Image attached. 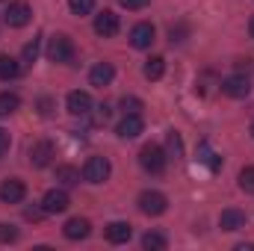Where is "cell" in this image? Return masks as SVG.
Wrapping results in <instances>:
<instances>
[{
	"label": "cell",
	"instance_id": "cell-5",
	"mask_svg": "<svg viewBox=\"0 0 254 251\" xmlns=\"http://www.w3.org/2000/svg\"><path fill=\"white\" fill-rule=\"evenodd\" d=\"M222 92L228 95V98H249L252 95V80H249V74H231V77H225L222 80Z\"/></svg>",
	"mask_w": 254,
	"mask_h": 251
},
{
	"label": "cell",
	"instance_id": "cell-7",
	"mask_svg": "<svg viewBox=\"0 0 254 251\" xmlns=\"http://www.w3.org/2000/svg\"><path fill=\"white\" fill-rule=\"evenodd\" d=\"M65 107H68V113L71 116H89L92 113V95L89 92H83V89H74V92H68V98H65Z\"/></svg>",
	"mask_w": 254,
	"mask_h": 251
},
{
	"label": "cell",
	"instance_id": "cell-8",
	"mask_svg": "<svg viewBox=\"0 0 254 251\" xmlns=\"http://www.w3.org/2000/svg\"><path fill=\"white\" fill-rule=\"evenodd\" d=\"M57 157V148H54V142L51 139H42V142H36L33 148H30V163L36 166V169H45V166H51V160Z\"/></svg>",
	"mask_w": 254,
	"mask_h": 251
},
{
	"label": "cell",
	"instance_id": "cell-10",
	"mask_svg": "<svg viewBox=\"0 0 254 251\" xmlns=\"http://www.w3.org/2000/svg\"><path fill=\"white\" fill-rule=\"evenodd\" d=\"M119 15L113 12V9H104L101 15H95V33L98 36H104V39H113L116 33H119Z\"/></svg>",
	"mask_w": 254,
	"mask_h": 251
},
{
	"label": "cell",
	"instance_id": "cell-9",
	"mask_svg": "<svg viewBox=\"0 0 254 251\" xmlns=\"http://www.w3.org/2000/svg\"><path fill=\"white\" fill-rule=\"evenodd\" d=\"M68 204H71V198H68L65 189H51V192H45V198H42V210H45L48 216H54V213H65Z\"/></svg>",
	"mask_w": 254,
	"mask_h": 251
},
{
	"label": "cell",
	"instance_id": "cell-30",
	"mask_svg": "<svg viewBox=\"0 0 254 251\" xmlns=\"http://www.w3.org/2000/svg\"><path fill=\"white\" fill-rule=\"evenodd\" d=\"M107 119H110V107L101 104V107H98V116H95V125H107Z\"/></svg>",
	"mask_w": 254,
	"mask_h": 251
},
{
	"label": "cell",
	"instance_id": "cell-20",
	"mask_svg": "<svg viewBox=\"0 0 254 251\" xmlns=\"http://www.w3.org/2000/svg\"><path fill=\"white\" fill-rule=\"evenodd\" d=\"M18 107H21V98L15 92H0V119L3 116H12Z\"/></svg>",
	"mask_w": 254,
	"mask_h": 251
},
{
	"label": "cell",
	"instance_id": "cell-32",
	"mask_svg": "<svg viewBox=\"0 0 254 251\" xmlns=\"http://www.w3.org/2000/svg\"><path fill=\"white\" fill-rule=\"evenodd\" d=\"M6 151H9V133H6V130L0 127V157H3Z\"/></svg>",
	"mask_w": 254,
	"mask_h": 251
},
{
	"label": "cell",
	"instance_id": "cell-4",
	"mask_svg": "<svg viewBox=\"0 0 254 251\" xmlns=\"http://www.w3.org/2000/svg\"><path fill=\"white\" fill-rule=\"evenodd\" d=\"M110 172H113V166H110L107 157H89L80 175H83V181H89V184H104V181L110 178Z\"/></svg>",
	"mask_w": 254,
	"mask_h": 251
},
{
	"label": "cell",
	"instance_id": "cell-33",
	"mask_svg": "<svg viewBox=\"0 0 254 251\" xmlns=\"http://www.w3.org/2000/svg\"><path fill=\"white\" fill-rule=\"evenodd\" d=\"M24 216H27L30 222H39V219H42V216H48V213H45V210H33V207H30V210H27Z\"/></svg>",
	"mask_w": 254,
	"mask_h": 251
},
{
	"label": "cell",
	"instance_id": "cell-24",
	"mask_svg": "<svg viewBox=\"0 0 254 251\" xmlns=\"http://www.w3.org/2000/svg\"><path fill=\"white\" fill-rule=\"evenodd\" d=\"M68 9L71 15H89L95 9V0H68Z\"/></svg>",
	"mask_w": 254,
	"mask_h": 251
},
{
	"label": "cell",
	"instance_id": "cell-12",
	"mask_svg": "<svg viewBox=\"0 0 254 251\" xmlns=\"http://www.w3.org/2000/svg\"><path fill=\"white\" fill-rule=\"evenodd\" d=\"M24 195H27V187H24V181H18V178H9V181L0 184V201H3V204H21Z\"/></svg>",
	"mask_w": 254,
	"mask_h": 251
},
{
	"label": "cell",
	"instance_id": "cell-34",
	"mask_svg": "<svg viewBox=\"0 0 254 251\" xmlns=\"http://www.w3.org/2000/svg\"><path fill=\"white\" fill-rule=\"evenodd\" d=\"M249 33H252V39H254V15H252V21H249Z\"/></svg>",
	"mask_w": 254,
	"mask_h": 251
},
{
	"label": "cell",
	"instance_id": "cell-28",
	"mask_svg": "<svg viewBox=\"0 0 254 251\" xmlns=\"http://www.w3.org/2000/svg\"><path fill=\"white\" fill-rule=\"evenodd\" d=\"M169 151H172V157H184V145H181V136L175 130L169 133Z\"/></svg>",
	"mask_w": 254,
	"mask_h": 251
},
{
	"label": "cell",
	"instance_id": "cell-6",
	"mask_svg": "<svg viewBox=\"0 0 254 251\" xmlns=\"http://www.w3.org/2000/svg\"><path fill=\"white\" fill-rule=\"evenodd\" d=\"M30 18H33V9H30V3H24V0L9 3L6 12H3V21H6L9 27H27Z\"/></svg>",
	"mask_w": 254,
	"mask_h": 251
},
{
	"label": "cell",
	"instance_id": "cell-1",
	"mask_svg": "<svg viewBox=\"0 0 254 251\" xmlns=\"http://www.w3.org/2000/svg\"><path fill=\"white\" fill-rule=\"evenodd\" d=\"M166 151L160 148V145H154V142H148L142 151H139V163H142V169L148 172V175H163L166 172Z\"/></svg>",
	"mask_w": 254,
	"mask_h": 251
},
{
	"label": "cell",
	"instance_id": "cell-35",
	"mask_svg": "<svg viewBox=\"0 0 254 251\" xmlns=\"http://www.w3.org/2000/svg\"><path fill=\"white\" fill-rule=\"evenodd\" d=\"M252 136H254V122H252Z\"/></svg>",
	"mask_w": 254,
	"mask_h": 251
},
{
	"label": "cell",
	"instance_id": "cell-15",
	"mask_svg": "<svg viewBox=\"0 0 254 251\" xmlns=\"http://www.w3.org/2000/svg\"><path fill=\"white\" fill-rule=\"evenodd\" d=\"M63 234H65V240H86L89 234H92V225H89V219H80V216H74V219H68L65 222V228H63Z\"/></svg>",
	"mask_w": 254,
	"mask_h": 251
},
{
	"label": "cell",
	"instance_id": "cell-23",
	"mask_svg": "<svg viewBox=\"0 0 254 251\" xmlns=\"http://www.w3.org/2000/svg\"><path fill=\"white\" fill-rule=\"evenodd\" d=\"M240 189L249 192V195H254V166H246V169L240 172Z\"/></svg>",
	"mask_w": 254,
	"mask_h": 251
},
{
	"label": "cell",
	"instance_id": "cell-19",
	"mask_svg": "<svg viewBox=\"0 0 254 251\" xmlns=\"http://www.w3.org/2000/svg\"><path fill=\"white\" fill-rule=\"evenodd\" d=\"M142 74H145L148 80H160V77L166 74V60H163V57H151V60H145Z\"/></svg>",
	"mask_w": 254,
	"mask_h": 251
},
{
	"label": "cell",
	"instance_id": "cell-21",
	"mask_svg": "<svg viewBox=\"0 0 254 251\" xmlns=\"http://www.w3.org/2000/svg\"><path fill=\"white\" fill-rule=\"evenodd\" d=\"M57 181L63 187H77L80 184V172L74 166H57Z\"/></svg>",
	"mask_w": 254,
	"mask_h": 251
},
{
	"label": "cell",
	"instance_id": "cell-29",
	"mask_svg": "<svg viewBox=\"0 0 254 251\" xmlns=\"http://www.w3.org/2000/svg\"><path fill=\"white\" fill-rule=\"evenodd\" d=\"M122 110H125V113H139V110H142V101L133 98V95H125V98H122Z\"/></svg>",
	"mask_w": 254,
	"mask_h": 251
},
{
	"label": "cell",
	"instance_id": "cell-2",
	"mask_svg": "<svg viewBox=\"0 0 254 251\" xmlns=\"http://www.w3.org/2000/svg\"><path fill=\"white\" fill-rule=\"evenodd\" d=\"M139 210L145 213V216H163L166 210H169V198L163 195V192H157V189H145V192H139Z\"/></svg>",
	"mask_w": 254,
	"mask_h": 251
},
{
	"label": "cell",
	"instance_id": "cell-16",
	"mask_svg": "<svg viewBox=\"0 0 254 251\" xmlns=\"http://www.w3.org/2000/svg\"><path fill=\"white\" fill-rule=\"evenodd\" d=\"M104 237H107V243L122 246V243H127V240L133 237V228H130L127 222H110V225L104 228Z\"/></svg>",
	"mask_w": 254,
	"mask_h": 251
},
{
	"label": "cell",
	"instance_id": "cell-22",
	"mask_svg": "<svg viewBox=\"0 0 254 251\" xmlns=\"http://www.w3.org/2000/svg\"><path fill=\"white\" fill-rule=\"evenodd\" d=\"M166 246H169V243H166V237H163V234H157V231H148V234L142 237V249H145V251H163Z\"/></svg>",
	"mask_w": 254,
	"mask_h": 251
},
{
	"label": "cell",
	"instance_id": "cell-18",
	"mask_svg": "<svg viewBox=\"0 0 254 251\" xmlns=\"http://www.w3.org/2000/svg\"><path fill=\"white\" fill-rule=\"evenodd\" d=\"M18 74H21V63L12 60L9 54H0V80L9 83V80H15Z\"/></svg>",
	"mask_w": 254,
	"mask_h": 251
},
{
	"label": "cell",
	"instance_id": "cell-13",
	"mask_svg": "<svg viewBox=\"0 0 254 251\" xmlns=\"http://www.w3.org/2000/svg\"><path fill=\"white\" fill-rule=\"evenodd\" d=\"M142 130H145V122H142L139 113H125V119H122L119 127H116V133H119L122 139H136Z\"/></svg>",
	"mask_w": 254,
	"mask_h": 251
},
{
	"label": "cell",
	"instance_id": "cell-3",
	"mask_svg": "<svg viewBox=\"0 0 254 251\" xmlns=\"http://www.w3.org/2000/svg\"><path fill=\"white\" fill-rule=\"evenodd\" d=\"M48 60L51 63H71L74 60V42L68 36H51L48 39Z\"/></svg>",
	"mask_w": 254,
	"mask_h": 251
},
{
	"label": "cell",
	"instance_id": "cell-27",
	"mask_svg": "<svg viewBox=\"0 0 254 251\" xmlns=\"http://www.w3.org/2000/svg\"><path fill=\"white\" fill-rule=\"evenodd\" d=\"M36 57H39V39H33L30 45H24V60H21V63L33 65L36 63Z\"/></svg>",
	"mask_w": 254,
	"mask_h": 251
},
{
	"label": "cell",
	"instance_id": "cell-31",
	"mask_svg": "<svg viewBox=\"0 0 254 251\" xmlns=\"http://www.w3.org/2000/svg\"><path fill=\"white\" fill-rule=\"evenodd\" d=\"M119 3H122L125 9H145L151 0H119Z\"/></svg>",
	"mask_w": 254,
	"mask_h": 251
},
{
	"label": "cell",
	"instance_id": "cell-11",
	"mask_svg": "<svg viewBox=\"0 0 254 251\" xmlns=\"http://www.w3.org/2000/svg\"><path fill=\"white\" fill-rule=\"evenodd\" d=\"M154 24H148V21H142V24H136L133 30H130V45L136 48V51H148L151 45H154Z\"/></svg>",
	"mask_w": 254,
	"mask_h": 251
},
{
	"label": "cell",
	"instance_id": "cell-17",
	"mask_svg": "<svg viewBox=\"0 0 254 251\" xmlns=\"http://www.w3.org/2000/svg\"><path fill=\"white\" fill-rule=\"evenodd\" d=\"M116 80V68L110 63H98L92 71H89V83L92 86H98V89H104V86H110Z\"/></svg>",
	"mask_w": 254,
	"mask_h": 251
},
{
	"label": "cell",
	"instance_id": "cell-26",
	"mask_svg": "<svg viewBox=\"0 0 254 251\" xmlns=\"http://www.w3.org/2000/svg\"><path fill=\"white\" fill-rule=\"evenodd\" d=\"M15 240H18V228L0 222V243H15Z\"/></svg>",
	"mask_w": 254,
	"mask_h": 251
},
{
	"label": "cell",
	"instance_id": "cell-14",
	"mask_svg": "<svg viewBox=\"0 0 254 251\" xmlns=\"http://www.w3.org/2000/svg\"><path fill=\"white\" fill-rule=\"evenodd\" d=\"M249 225V216L243 213V210H237V207H228V210H222V216H219V228L222 231H243Z\"/></svg>",
	"mask_w": 254,
	"mask_h": 251
},
{
	"label": "cell",
	"instance_id": "cell-25",
	"mask_svg": "<svg viewBox=\"0 0 254 251\" xmlns=\"http://www.w3.org/2000/svg\"><path fill=\"white\" fill-rule=\"evenodd\" d=\"M198 160H201V163H207V169H210V172H216V169L222 166V160H219L207 145H201V157H198Z\"/></svg>",
	"mask_w": 254,
	"mask_h": 251
}]
</instances>
